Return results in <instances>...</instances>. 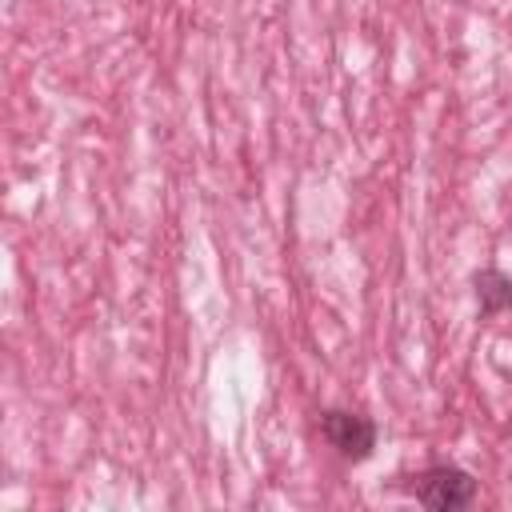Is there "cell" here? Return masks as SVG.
I'll use <instances>...</instances> for the list:
<instances>
[{"label": "cell", "instance_id": "2", "mask_svg": "<svg viewBox=\"0 0 512 512\" xmlns=\"http://www.w3.org/2000/svg\"><path fill=\"white\" fill-rule=\"evenodd\" d=\"M320 432L324 440L352 464L368 460L376 452V424L364 412H348V408H328L320 416Z\"/></svg>", "mask_w": 512, "mask_h": 512}, {"label": "cell", "instance_id": "3", "mask_svg": "<svg viewBox=\"0 0 512 512\" xmlns=\"http://www.w3.org/2000/svg\"><path fill=\"white\" fill-rule=\"evenodd\" d=\"M472 288H476L480 316H500L512 308V276H504L500 268H480L472 276Z\"/></svg>", "mask_w": 512, "mask_h": 512}, {"label": "cell", "instance_id": "1", "mask_svg": "<svg viewBox=\"0 0 512 512\" xmlns=\"http://www.w3.org/2000/svg\"><path fill=\"white\" fill-rule=\"evenodd\" d=\"M412 496L432 512H460L476 500V476L456 464H432L416 476Z\"/></svg>", "mask_w": 512, "mask_h": 512}]
</instances>
